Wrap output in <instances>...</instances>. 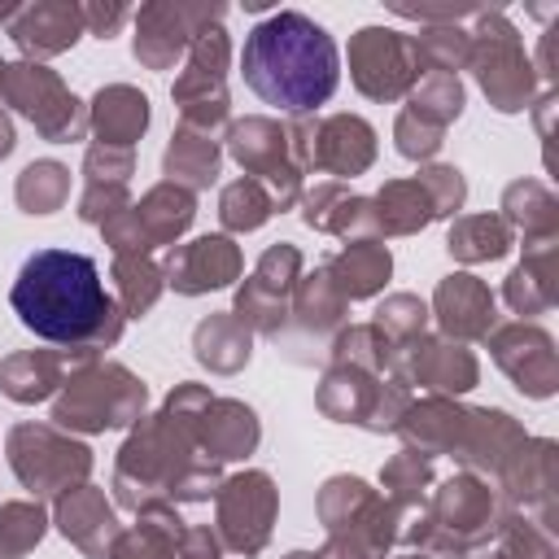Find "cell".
<instances>
[{
	"mask_svg": "<svg viewBox=\"0 0 559 559\" xmlns=\"http://www.w3.org/2000/svg\"><path fill=\"white\" fill-rule=\"evenodd\" d=\"M210 397V384L179 380L153 415L127 428L109 476L114 507L144 515L153 507H188L218 493L223 463L205 459L197 445V419Z\"/></svg>",
	"mask_w": 559,
	"mask_h": 559,
	"instance_id": "obj_1",
	"label": "cell"
},
{
	"mask_svg": "<svg viewBox=\"0 0 559 559\" xmlns=\"http://www.w3.org/2000/svg\"><path fill=\"white\" fill-rule=\"evenodd\" d=\"M9 306L26 332L57 349H96L122 341L127 314L100 280L96 258L74 249H35L9 288Z\"/></svg>",
	"mask_w": 559,
	"mask_h": 559,
	"instance_id": "obj_2",
	"label": "cell"
},
{
	"mask_svg": "<svg viewBox=\"0 0 559 559\" xmlns=\"http://www.w3.org/2000/svg\"><path fill=\"white\" fill-rule=\"evenodd\" d=\"M240 74L262 105L288 118L319 114L341 83V48L301 9H275L262 17L240 48Z\"/></svg>",
	"mask_w": 559,
	"mask_h": 559,
	"instance_id": "obj_3",
	"label": "cell"
},
{
	"mask_svg": "<svg viewBox=\"0 0 559 559\" xmlns=\"http://www.w3.org/2000/svg\"><path fill=\"white\" fill-rule=\"evenodd\" d=\"M507 511L511 507L493 480H485L476 472H454V476L437 480L428 502L402 520L397 542H406L411 550H419L428 559L485 550V546H493Z\"/></svg>",
	"mask_w": 559,
	"mask_h": 559,
	"instance_id": "obj_4",
	"label": "cell"
},
{
	"mask_svg": "<svg viewBox=\"0 0 559 559\" xmlns=\"http://www.w3.org/2000/svg\"><path fill=\"white\" fill-rule=\"evenodd\" d=\"M144 415H148V384L131 367L114 358H96L61 384V393L52 397L48 424L74 437H96V432L131 428Z\"/></svg>",
	"mask_w": 559,
	"mask_h": 559,
	"instance_id": "obj_5",
	"label": "cell"
},
{
	"mask_svg": "<svg viewBox=\"0 0 559 559\" xmlns=\"http://www.w3.org/2000/svg\"><path fill=\"white\" fill-rule=\"evenodd\" d=\"M467 70L498 114H524L537 100V70L524 52L520 26L502 9H476L467 26Z\"/></svg>",
	"mask_w": 559,
	"mask_h": 559,
	"instance_id": "obj_6",
	"label": "cell"
},
{
	"mask_svg": "<svg viewBox=\"0 0 559 559\" xmlns=\"http://www.w3.org/2000/svg\"><path fill=\"white\" fill-rule=\"evenodd\" d=\"M4 459L22 489L39 502H57L66 489L83 485L92 476V445L74 432H61L44 419H22L4 437Z\"/></svg>",
	"mask_w": 559,
	"mask_h": 559,
	"instance_id": "obj_7",
	"label": "cell"
},
{
	"mask_svg": "<svg viewBox=\"0 0 559 559\" xmlns=\"http://www.w3.org/2000/svg\"><path fill=\"white\" fill-rule=\"evenodd\" d=\"M284 127L301 175H332L336 183H345L376 166L380 140L362 114H323V118L306 114V118H284Z\"/></svg>",
	"mask_w": 559,
	"mask_h": 559,
	"instance_id": "obj_8",
	"label": "cell"
},
{
	"mask_svg": "<svg viewBox=\"0 0 559 559\" xmlns=\"http://www.w3.org/2000/svg\"><path fill=\"white\" fill-rule=\"evenodd\" d=\"M227 66H231V39L218 26H205L188 52L183 70L170 83V100L179 109V127H192L201 135H218L231 127V92H227Z\"/></svg>",
	"mask_w": 559,
	"mask_h": 559,
	"instance_id": "obj_9",
	"label": "cell"
},
{
	"mask_svg": "<svg viewBox=\"0 0 559 559\" xmlns=\"http://www.w3.org/2000/svg\"><path fill=\"white\" fill-rule=\"evenodd\" d=\"M223 153L249 175L258 179L271 201H275V214L293 210L306 192V175L293 157V144H288V127L284 118H271V114H245V118H231V127L223 131Z\"/></svg>",
	"mask_w": 559,
	"mask_h": 559,
	"instance_id": "obj_10",
	"label": "cell"
},
{
	"mask_svg": "<svg viewBox=\"0 0 559 559\" xmlns=\"http://www.w3.org/2000/svg\"><path fill=\"white\" fill-rule=\"evenodd\" d=\"M0 100L17 118H26L48 144H74L87 135V100H79L66 79L44 61H9Z\"/></svg>",
	"mask_w": 559,
	"mask_h": 559,
	"instance_id": "obj_11",
	"label": "cell"
},
{
	"mask_svg": "<svg viewBox=\"0 0 559 559\" xmlns=\"http://www.w3.org/2000/svg\"><path fill=\"white\" fill-rule=\"evenodd\" d=\"M275 515H280V489H275L271 472L245 467V472L223 476V485L214 493V524L210 528L227 555L253 559L271 546Z\"/></svg>",
	"mask_w": 559,
	"mask_h": 559,
	"instance_id": "obj_12",
	"label": "cell"
},
{
	"mask_svg": "<svg viewBox=\"0 0 559 559\" xmlns=\"http://www.w3.org/2000/svg\"><path fill=\"white\" fill-rule=\"evenodd\" d=\"M227 17L218 0H148L131 13V57L144 70H170L183 61L188 44Z\"/></svg>",
	"mask_w": 559,
	"mask_h": 559,
	"instance_id": "obj_13",
	"label": "cell"
},
{
	"mask_svg": "<svg viewBox=\"0 0 559 559\" xmlns=\"http://www.w3.org/2000/svg\"><path fill=\"white\" fill-rule=\"evenodd\" d=\"M306 271V258L293 240H275L262 249V258L253 262L249 280L236 284V301H231V314L253 332V336H271L280 341L284 328H288V301H293V288Z\"/></svg>",
	"mask_w": 559,
	"mask_h": 559,
	"instance_id": "obj_14",
	"label": "cell"
},
{
	"mask_svg": "<svg viewBox=\"0 0 559 559\" xmlns=\"http://www.w3.org/2000/svg\"><path fill=\"white\" fill-rule=\"evenodd\" d=\"M345 57H349V83L358 87V96L380 100V105L406 100V92L419 79L411 35L393 26H358L349 35Z\"/></svg>",
	"mask_w": 559,
	"mask_h": 559,
	"instance_id": "obj_15",
	"label": "cell"
},
{
	"mask_svg": "<svg viewBox=\"0 0 559 559\" xmlns=\"http://www.w3.org/2000/svg\"><path fill=\"white\" fill-rule=\"evenodd\" d=\"M489 358L498 362V371L533 402H546L559 393V349H555V336L542 328V323H524V319H511V323H498L489 336Z\"/></svg>",
	"mask_w": 559,
	"mask_h": 559,
	"instance_id": "obj_16",
	"label": "cell"
},
{
	"mask_svg": "<svg viewBox=\"0 0 559 559\" xmlns=\"http://www.w3.org/2000/svg\"><path fill=\"white\" fill-rule=\"evenodd\" d=\"M162 275H166V288H175L179 297L218 293V288H231L245 275V253H240L236 236L205 231V236H192L183 245H170L166 262H162Z\"/></svg>",
	"mask_w": 559,
	"mask_h": 559,
	"instance_id": "obj_17",
	"label": "cell"
},
{
	"mask_svg": "<svg viewBox=\"0 0 559 559\" xmlns=\"http://www.w3.org/2000/svg\"><path fill=\"white\" fill-rule=\"evenodd\" d=\"M397 376L411 389L437 393V397H463L480 384V358L472 345H459L441 332H424L397 354Z\"/></svg>",
	"mask_w": 559,
	"mask_h": 559,
	"instance_id": "obj_18",
	"label": "cell"
},
{
	"mask_svg": "<svg viewBox=\"0 0 559 559\" xmlns=\"http://www.w3.org/2000/svg\"><path fill=\"white\" fill-rule=\"evenodd\" d=\"M498 493L511 511L537 520L542 528H555V485H559V445L555 437H528L507 467L498 472Z\"/></svg>",
	"mask_w": 559,
	"mask_h": 559,
	"instance_id": "obj_19",
	"label": "cell"
},
{
	"mask_svg": "<svg viewBox=\"0 0 559 559\" xmlns=\"http://www.w3.org/2000/svg\"><path fill=\"white\" fill-rule=\"evenodd\" d=\"M428 314L441 336L459 345H476L498 328V293L472 271H450L437 280Z\"/></svg>",
	"mask_w": 559,
	"mask_h": 559,
	"instance_id": "obj_20",
	"label": "cell"
},
{
	"mask_svg": "<svg viewBox=\"0 0 559 559\" xmlns=\"http://www.w3.org/2000/svg\"><path fill=\"white\" fill-rule=\"evenodd\" d=\"M96 358H105V354H96V349H57V345L52 349H13L9 358H0V393L17 406L48 402V397L61 393V384L79 367H87Z\"/></svg>",
	"mask_w": 559,
	"mask_h": 559,
	"instance_id": "obj_21",
	"label": "cell"
},
{
	"mask_svg": "<svg viewBox=\"0 0 559 559\" xmlns=\"http://www.w3.org/2000/svg\"><path fill=\"white\" fill-rule=\"evenodd\" d=\"M52 528H57L74 550H83L87 559H109L114 537L122 533L114 498L105 493V485H92V480L66 489V493L52 502Z\"/></svg>",
	"mask_w": 559,
	"mask_h": 559,
	"instance_id": "obj_22",
	"label": "cell"
},
{
	"mask_svg": "<svg viewBox=\"0 0 559 559\" xmlns=\"http://www.w3.org/2000/svg\"><path fill=\"white\" fill-rule=\"evenodd\" d=\"M13 48L22 52V61H48L70 52L87 31H83V9L79 0H35V4H17L13 22L4 26Z\"/></svg>",
	"mask_w": 559,
	"mask_h": 559,
	"instance_id": "obj_23",
	"label": "cell"
},
{
	"mask_svg": "<svg viewBox=\"0 0 559 559\" xmlns=\"http://www.w3.org/2000/svg\"><path fill=\"white\" fill-rule=\"evenodd\" d=\"M528 441L524 424L502 411V406H467V428L459 450L450 454L459 463V472H476L485 480H498V472L507 467V459Z\"/></svg>",
	"mask_w": 559,
	"mask_h": 559,
	"instance_id": "obj_24",
	"label": "cell"
},
{
	"mask_svg": "<svg viewBox=\"0 0 559 559\" xmlns=\"http://www.w3.org/2000/svg\"><path fill=\"white\" fill-rule=\"evenodd\" d=\"M349 323V301L336 293L332 275L323 266L314 271H301L297 288H293V301H288V328L297 336V349L314 345V354H328L332 336ZM284 328V332H288Z\"/></svg>",
	"mask_w": 559,
	"mask_h": 559,
	"instance_id": "obj_25",
	"label": "cell"
},
{
	"mask_svg": "<svg viewBox=\"0 0 559 559\" xmlns=\"http://www.w3.org/2000/svg\"><path fill=\"white\" fill-rule=\"evenodd\" d=\"M502 301L524 323H533V314H546L559 306V236L524 240V258L502 280Z\"/></svg>",
	"mask_w": 559,
	"mask_h": 559,
	"instance_id": "obj_26",
	"label": "cell"
},
{
	"mask_svg": "<svg viewBox=\"0 0 559 559\" xmlns=\"http://www.w3.org/2000/svg\"><path fill=\"white\" fill-rule=\"evenodd\" d=\"M463 428H467V402L463 397H437V393H424V397H411L406 415L397 419V437L406 450L424 454V459H450L463 441Z\"/></svg>",
	"mask_w": 559,
	"mask_h": 559,
	"instance_id": "obj_27",
	"label": "cell"
},
{
	"mask_svg": "<svg viewBox=\"0 0 559 559\" xmlns=\"http://www.w3.org/2000/svg\"><path fill=\"white\" fill-rule=\"evenodd\" d=\"M262 441V419L249 402L240 397H210L201 419H197V445L205 459L214 463H236V459H249Z\"/></svg>",
	"mask_w": 559,
	"mask_h": 559,
	"instance_id": "obj_28",
	"label": "cell"
},
{
	"mask_svg": "<svg viewBox=\"0 0 559 559\" xmlns=\"http://www.w3.org/2000/svg\"><path fill=\"white\" fill-rule=\"evenodd\" d=\"M148 122H153V105L131 83H105L87 100V131L96 135V144L135 148V140H144Z\"/></svg>",
	"mask_w": 559,
	"mask_h": 559,
	"instance_id": "obj_29",
	"label": "cell"
},
{
	"mask_svg": "<svg viewBox=\"0 0 559 559\" xmlns=\"http://www.w3.org/2000/svg\"><path fill=\"white\" fill-rule=\"evenodd\" d=\"M323 271L332 275V284L345 301H371L384 293V284L393 275V253L384 240H349L323 262Z\"/></svg>",
	"mask_w": 559,
	"mask_h": 559,
	"instance_id": "obj_30",
	"label": "cell"
},
{
	"mask_svg": "<svg viewBox=\"0 0 559 559\" xmlns=\"http://www.w3.org/2000/svg\"><path fill=\"white\" fill-rule=\"evenodd\" d=\"M223 140L218 135H201L192 127H175L166 148H162V175L188 192H205L218 183L223 175Z\"/></svg>",
	"mask_w": 559,
	"mask_h": 559,
	"instance_id": "obj_31",
	"label": "cell"
},
{
	"mask_svg": "<svg viewBox=\"0 0 559 559\" xmlns=\"http://www.w3.org/2000/svg\"><path fill=\"white\" fill-rule=\"evenodd\" d=\"M192 358L210 376H236L253 358V332L231 310H214L192 328Z\"/></svg>",
	"mask_w": 559,
	"mask_h": 559,
	"instance_id": "obj_32",
	"label": "cell"
},
{
	"mask_svg": "<svg viewBox=\"0 0 559 559\" xmlns=\"http://www.w3.org/2000/svg\"><path fill=\"white\" fill-rule=\"evenodd\" d=\"M131 210H135V218H140V227H144V236H148V245H153V249H170V245H179V236L197 223V192H188V188L162 179V183H153Z\"/></svg>",
	"mask_w": 559,
	"mask_h": 559,
	"instance_id": "obj_33",
	"label": "cell"
},
{
	"mask_svg": "<svg viewBox=\"0 0 559 559\" xmlns=\"http://www.w3.org/2000/svg\"><path fill=\"white\" fill-rule=\"evenodd\" d=\"M498 218L520 231L524 240H555L559 236V197L542 179H511L498 201Z\"/></svg>",
	"mask_w": 559,
	"mask_h": 559,
	"instance_id": "obj_34",
	"label": "cell"
},
{
	"mask_svg": "<svg viewBox=\"0 0 559 559\" xmlns=\"http://www.w3.org/2000/svg\"><path fill=\"white\" fill-rule=\"evenodd\" d=\"M380 380L384 376H371V371H358V367H323L319 389H314V406L332 424H358L362 428L367 415H371Z\"/></svg>",
	"mask_w": 559,
	"mask_h": 559,
	"instance_id": "obj_35",
	"label": "cell"
},
{
	"mask_svg": "<svg viewBox=\"0 0 559 559\" xmlns=\"http://www.w3.org/2000/svg\"><path fill=\"white\" fill-rule=\"evenodd\" d=\"M183 515L179 507H153L144 515H135V524H127L114 537L109 559H179V537H183Z\"/></svg>",
	"mask_w": 559,
	"mask_h": 559,
	"instance_id": "obj_36",
	"label": "cell"
},
{
	"mask_svg": "<svg viewBox=\"0 0 559 559\" xmlns=\"http://www.w3.org/2000/svg\"><path fill=\"white\" fill-rule=\"evenodd\" d=\"M376 205V223H380V240L384 236H415L428 223H437L432 214V197L424 192V183L415 175L406 179H384L380 192L371 197Z\"/></svg>",
	"mask_w": 559,
	"mask_h": 559,
	"instance_id": "obj_37",
	"label": "cell"
},
{
	"mask_svg": "<svg viewBox=\"0 0 559 559\" xmlns=\"http://www.w3.org/2000/svg\"><path fill=\"white\" fill-rule=\"evenodd\" d=\"M515 249V231L498 218V214H459L450 218L445 231V253L463 266H480V262H498Z\"/></svg>",
	"mask_w": 559,
	"mask_h": 559,
	"instance_id": "obj_38",
	"label": "cell"
},
{
	"mask_svg": "<svg viewBox=\"0 0 559 559\" xmlns=\"http://www.w3.org/2000/svg\"><path fill=\"white\" fill-rule=\"evenodd\" d=\"M397 345L376 323H345L328 345V367H358L371 376H397ZM402 380V376H397Z\"/></svg>",
	"mask_w": 559,
	"mask_h": 559,
	"instance_id": "obj_39",
	"label": "cell"
},
{
	"mask_svg": "<svg viewBox=\"0 0 559 559\" xmlns=\"http://www.w3.org/2000/svg\"><path fill=\"white\" fill-rule=\"evenodd\" d=\"M380 489H371L362 476H349V472H336L319 485V498H314V515L323 524V533H336V528H349L358 520H367L376 507H380Z\"/></svg>",
	"mask_w": 559,
	"mask_h": 559,
	"instance_id": "obj_40",
	"label": "cell"
},
{
	"mask_svg": "<svg viewBox=\"0 0 559 559\" xmlns=\"http://www.w3.org/2000/svg\"><path fill=\"white\" fill-rule=\"evenodd\" d=\"M109 280H114V301L122 306L127 319L148 314L157 306V297L166 293V275H162V262L153 253H122V258H114Z\"/></svg>",
	"mask_w": 559,
	"mask_h": 559,
	"instance_id": "obj_41",
	"label": "cell"
},
{
	"mask_svg": "<svg viewBox=\"0 0 559 559\" xmlns=\"http://www.w3.org/2000/svg\"><path fill=\"white\" fill-rule=\"evenodd\" d=\"M13 201L22 214H57L70 201V166L57 157H35L13 179Z\"/></svg>",
	"mask_w": 559,
	"mask_h": 559,
	"instance_id": "obj_42",
	"label": "cell"
},
{
	"mask_svg": "<svg viewBox=\"0 0 559 559\" xmlns=\"http://www.w3.org/2000/svg\"><path fill=\"white\" fill-rule=\"evenodd\" d=\"M432 485H437L432 459H424V454H415V450H406V445H402L397 454H389L384 467H380V489H384V498H389L402 515L419 511V507L428 502Z\"/></svg>",
	"mask_w": 559,
	"mask_h": 559,
	"instance_id": "obj_43",
	"label": "cell"
},
{
	"mask_svg": "<svg viewBox=\"0 0 559 559\" xmlns=\"http://www.w3.org/2000/svg\"><path fill=\"white\" fill-rule=\"evenodd\" d=\"M463 105H467V92H463L459 74H419L415 87L406 92V114L437 131H450V122H459Z\"/></svg>",
	"mask_w": 559,
	"mask_h": 559,
	"instance_id": "obj_44",
	"label": "cell"
},
{
	"mask_svg": "<svg viewBox=\"0 0 559 559\" xmlns=\"http://www.w3.org/2000/svg\"><path fill=\"white\" fill-rule=\"evenodd\" d=\"M271 218H275V201H271V192H266L258 179L240 175V179L223 183V192H218V223H223V236H249V231L266 227Z\"/></svg>",
	"mask_w": 559,
	"mask_h": 559,
	"instance_id": "obj_45",
	"label": "cell"
},
{
	"mask_svg": "<svg viewBox=\"0 0 559 559\" xmlns=\"http://www.w3.org/2000/svg\"><path fill=\"white\" fill-rule=\"evenodd\" d=\"M411 48H415L419 74H459V70H467L472 39H467V26L441 22V26H419L411 35Z\"/></svg>",
	"mask_w": 559,
	"mask_h": 559,
	"instance_id": "obj_46",
	"label": "cell"
},
{
	"mask_svg": "<svg viewBox=\"0 0 559 559\" xmlns=\"http://www.w3.org/2000/svg\"><path fill=\"white\" fill-rule=\"evenodd\" d=\"M52 528V515L39 498H13L0 502V559H22L31 555L44 533Z\"/></svg>",
	"mask_w": 559,
	"mask_h": 559,
	"instance_id": "obj_47",
	"label": "cell"
},
{
	"mask_svg": "<svg viewBox=\"0 0 559 559\" xmlns=\"http://www.w3.org/2000/svg\"><path fill=\"white\" fill-rule=\"evenodd\" d=\"M397 349H406L411 341H419L424 332H428V323H432V314H428V301L419 297V293H389L380 306H376V319H371Z\"/></svg>",
	"mask_w": 559,
	"mask_h": 559,
	"instance_id": "obj_48",
	"label": "cell"
},
{
	"mask_svg": "<svg viewBox=\"0 0 559 559\" xmlns=\"http://www.w3.org/2000/svg\"><path fill=\"white\" fill-rule=\"evenodd\" d=\"M493 555H498V559H559L555 533L542 528L537 520L520 515V511H507V520L498 524Z\"/></svg>",
	"mask_w": 559,
	"mask_h": 559,
	"instance_id": "obj_49",
	"label": "cell"
},
{
	"mask_svg": "<svg viewBox=\"0 0 559 559\" xmlns=\"http://www.w3.org/2000/svg\"><path fill=\"white\" fill-rule=\"evenodd\" d=\"M415 179H419L424 192L432 197V214H437V218H459V210H463V201H467V179H463L459 166H450V162H428V166L415 170Z\"/></svg>",
	"mask_w": 559,
	"mask_h": 559,
	"instance_id": "obj_50",
	"label": "cell"
},
{
	"mask_svg": "<svg viewBox=\"0 0 559 559\" xmlns=\"http://www.w3.org/2000/svg\"><path fill=\"white\" fill-rule=\"evenodd\" d=\"M323 236H336L341 245H349V240H380V223H376V205H371V197H362V192H345V197L336 201V210H332Z\"/></svg>",
	"mask_w": 559,
	"mask_h": 559,
	"instance_id": "obj_51",
	"label": "cell"
},
{
	"mask_svg": "<svg viewBox=\"0 0 559 559\" xmlns=\"http://www.w3.org/2000/svg\"><path fill=\"white\" fill-rule=\"evenodd\" d=\"M441 144H445V131H437V127L411 118L406 109H397V118H393V148H397L406 162L428 166V162L441 153Z\"/></svg>",
	"mask_w": 559,
	"mask_h": 559,
	"instance_id": "obj_52",
	"label": "cell"
},
{
	"mask_svg": "<svg viewBox=\"0 0 559 559\" xmlns=\"http://www.w3.org/2000/svg\"><path fill=\"white\" fill-rule=\"evenodd\" d=\"M135 175V148L114 144H87L83 148V183H127Z\"/></svg>",
	"mask_w": 559,
	"mask_h": 559,
	"instance_id": "obj_53",
	"label": "cell"
},
{
	"mask_svg": "<svg viewBox=\"0 0 559 559\" xmlns=\"http://www.w3.org/2000/svg\"><path fill=\"white\" fill-rule=\"evenodd\" d=\"M411 384L406 380H397V376H384L380 380V389H376V402H371V415H367V432H376V437H384V432H393L397 428V419L406 415V406H411Z\"/></svg>",
	"mask_w": 559,
	"mask_h": 559,
	"instance_id": "obj_54",
	"label": "cell"
},
{
	"mask_svg": "<svg viewBox=\"0 0 559 559\" xmlns=\"http://www.w3.org/2000/svg\"><path fill=\"white\" fill-rule=\"evenodd\" d=\"M122 210H131V188L127 183H83V192H79V218L87 227H100V223H109Z\"/></svg>",
	"mask_w": 559,
	"mask_h": 559,
	"instance_id": "obj_55",
	"label": "cell"
},
{
	"mask_svg": "<svg viewBox=\"0 0 559 559\" xmlns=\"http://www.w3.org/2000/svg\"><path fill=\"white\" fill-rule=\"evenodd\" d=\"M131 205H135V201H131ZM100 240L109 245L114 258H122V253H153V245H148L140 218H135V210H122V214H114L109 223H100Z\"/></svg>",
	"mask_w": 559,
	"mask_h": 559,
	"instance_id": "obj_56",
	"label": "cell"
},
{
	"mask_svg": "<svg viewBox=\"0 0 559 559\" xmlns=\"http://www.w3.org/2000/svg\"><path fill=\"white\" fill-rule=\"evenodd\" d=\"M349 188L345 183H336V179H319V183H310L306 192H301V223L310 227V231H323L328 227V218H332V210H336V201L345 197Z\"/></svg>",
	"mask_w": 559,
	"mask_h": 559,
	"instance_id": "obj_57",
	"label": "cell"
},
{
	"mask_svg": "<svg viewBox=\"0 0 559 559\" xmlns=\"http://www.w3.org/2000/svg\"><path fill=\"white\" fill-rule=\"evenodd\" d=\"M79 9H83V31L96 39H114L131 22V9L122 0H79Z\"/></svg>",
	"mask_w": 559,
	"mask_h": 559,
	"instance_id": "obj_58",
	"label": "cell"
},
{
	"mask_svg": "<svg viewBox=\"0 0 559 559\" xmlns=\"http://www.w3.org/2000/svg\"><path fill=\"white\" fill-rule=\"evenodd\" d=\"M179 559H227V550L210 524H188L179 537Z\"/></svg>",
	"mask_w": 559,
	"mask_h": 559,
	"instance_id": "obj_59",
	"label": "cell"
},
{
	"mask_svg": "<svg viewBox=\"0 0 559 559\" xmlns=\"http://www.w3.org/2000/svg\"><path fill=\"white\" fill-rule=\"evenodd\" d=\"M13 148H17V127H13V114H9V109H0V162H4V157H13Z\"/></svg>",
	"mask_w": 559,
	"mask_h": 559,
	"instance_id": "obj_60",
	"label": "cell"
},
{
	"mask_svg": "<svg viewBox=\"0 0 559 559\" xmlns=\"http://www.w3.org/2000/svg\"><path fill=\"white\" fill-rule=\"evenodd\" d=\"M441 559H498V555L493 546H485V550H463V555H441Z\"/></svg>",
	"mask_w": 559,
	"mask_h": 559,
	"instance_id": "obj_61",
	"label": "cell"
},
{
	"mask_svg": "<svg viewBox=\"0 0 559 559\" xmlns=\"http://www.w3.org/2000/svg\"><path fill=\"white\" fill-rule=\"evenodd\" d=\"M280 559H319L314 550H288V555H280Z\"/></svg>",
	"mask_w": 559,
	"mask_h": 559,
	"instance_id": "obj_62",
	"label": "cell"
},
{
	"mask_svg": "<svg viewBox=\"0 0 559 559\" xmlns=\"http://www.w3.org/2000/svg\"><path fill=\"white\" fill-rule=\"evenodd\" d=\"M397 559H428V555H419V550H406V555H397Z\"/></svg>",
	"mask_w": 559,
	"mask_h": 559,
	"instance_id": "obj_63",
	"label": "cell"
},
{
	"mask_svg": "<svg viewBox=\"0 0 559 559\" xmlns=\"http://www.w3.org/2000/svg\"><path fill=\"white\" fill-rule=\"evenodd\" d=\"M4 66H9V61H0V87H4Z\"/></svg>",
	"mask_w": 559,
	"mask_h": 559,
	"instance_id": "obj_64",
	"label": "cell"
}]
</instances>
